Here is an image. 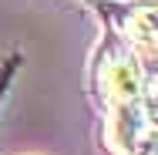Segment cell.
I'll return each mask as SVG.
<instances>
[{
    "mask_svg": "<svg viewBox=\"0 0 158 155\" xmlns=\"http://www.w3.org/2000/svg\"><path fill=\"white\" fill-rule=\"evenodd\" d=\"M145 118H148V125H158V84L152 88V94H148V105H145Z\"/></svg>",
    "mask_w": 158,
    "mask_h": 155,
    "instance_id": "cell-4",
    "label": "cell"
},
{
    "mask_svg": "<svg viewBox=\"0 0 158 155\" xmlns=\"http://www.w3.org/2000/svg\"><path fill=\"white\" fill-rule=\"evenodd\" d=\"M101 84H104V94L114 105H141V94H145V78H141V64L135 54H114L111 61L104 64L101 71Z\"/></svg>",
    "mask_w": 158,
    "mask_h": 155,
    "instance_id": "cell-1",
    "label": "cell"
},
{
    "mask_svg": "<svg viewBox=\"0 0 158 155\" xmlns=\"http://www.w3.org/2000/svg\"><path fill=\"white\" fill-rule=\"evenodd\" d=\"M125 27H128V37H131L141 51L158 54V10H152V7L131 10L128 20H125Z\"/></svg>",
    "mask_w": 158,
    "mask_h": 155,
    "instance_id": "cell-3",
    "label": "cell"
},
{
    "mask_svg": "<svg viewBox=\"0 0 158 155\" xmlns=\"http://www.w3.org/2000/svg\"><path fill=\"white\" fill-rule=\"evenodd\" d=\"M148 135V118L141 105H114L111 122H108V138L118 155H138L141 138Z\"/></svg>",
    "mask_w": 158,
    "mask_h": 155,
    "instance_id": "cell-2",
    "label": "cell"
}]
</instances>
